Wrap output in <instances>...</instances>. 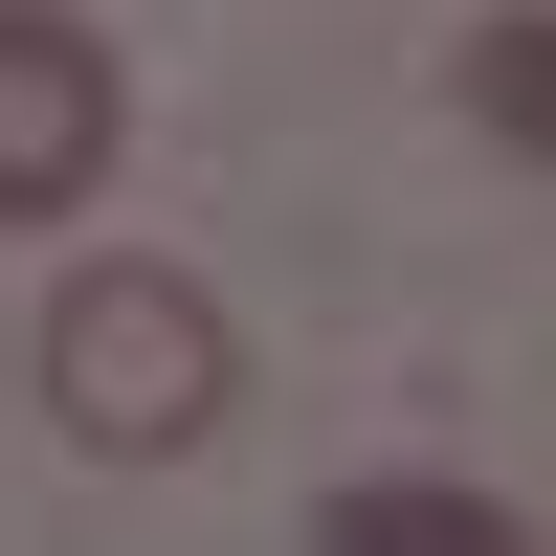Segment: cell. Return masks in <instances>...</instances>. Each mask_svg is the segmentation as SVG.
Wrapping results in <instances>:
<instances>
[{
	"label": "cell",
	"instance_id": "6da1fadb",
	"mask_svg": "<svg viewBox=\"0 0 556 556\" xmlns=\"http://www.w3.org/2000/svg\"><path fill=\"white\" fill-rule=\"evenodd\" d=\"M223 401H245V334H223L201 267H67V290H45V424H67V445L201 468Z\"/></svg>",
	"mask_w": 556,
	"mask_h": 556
},
{
	"label": "cell",
	"instance_id": "7a4b0ae2",
	"mask_svg": "<svg viewBox=\"0 0 556 556\" xmlns=\"http://www.w3.org/2000/svg\"><path fill=\"white\" fill-rule=\"evenodd\" d=\"M112 134H134V67L67 23V0H0V223L112 201Z\"/></svg>",
	"mask_w": 556,
	"mask_h": 556
},
{
	"label": "cell",
	"instance_id": "3957f363",
	"mask_svg": "<svg viewBox=\"0 0 556 556\" xmlns=\"http://www.w3.org/2000/svg\"><path fill=\"white\" fill-rule=\"evenodd\" d=\"M312 556H534V513L513 490H445V468H356L312 513Z\"/></svg>",
	"mask_w": 556,
	"mask_h": 556
},
{
	"label": "cell",
	"instance_id": "277c9868",
	"mask_svg": "<svg viewBox=\"0 0 556 556\" xmlns=\"http://www.w3.org/2000/svg\"><path fill=\"white\" fill-rule=\"evenodd\" d=\"M468 112L513 156H556V23H468Z\"/></svg>",
	"mask_w": 556,
	"mask_h": 556
}]
</instances>
